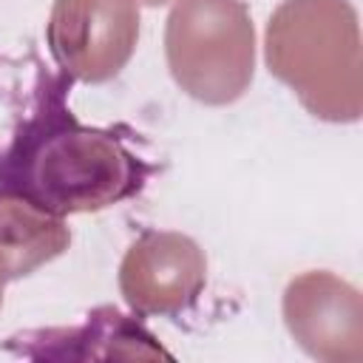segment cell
I'll list each match as a JSON object with an SVG mask.
<instances>
[{
    "instance_id": "obj_1",
    "label": "cell",
    "mask_w": 363,
    "mask_h": 363,
    "mask_svg": "<svg viewBox=\"0 0 363 363\" xmlns=\"http://www.w3.org/2000/svg\"><path fill=\"white\" fill-rule=\"evenodd\" d=\"M71 82L37 57H0V190L62 218L119 204L156 173L119 130L71 113Z\"/></svg>"
},
{
    "instance_id": "obj_2",
    "label": "cell",
    "mask_w": 363,
    "mask_h": 363,
    "mask_svg": "<svg viewBox=\"0 0 363 363\" xmlns=\"http://www.w3.org/2000/svg\"><path fill=\"white\" fill-rule=\"evenodd\" d=\"M164 57L187 96L204 105L235 102L255 71L250 9L241 0H179L167 14Z\"/></svg>"
},
{
    "instance_id": "obj_3",
    "label": "cell",
    "mask_w": 363,
    "mask_h": 363,
    "mask_svg": "<svg viewBox=\"0 0 363 363\" xmlns=\"http://www.w3.org/2000/svg\"><path fill=\"white\" fill-rule=\"evenodd\" d=\"M354 11L343 0H286L267 26V62L269 71L284 79L301 102L323 119H349L340 105L343 54H357V37L343 43V34L354 31Z\"/></svg>"
},
{
    "instance_id": "obj_4",
    "label": "cell",
    "mask_w": 363,
    "mask_h": 363,
    "mask_svg": "<svg viewBox=\"0 0 363 363\" xmlns=\"http://www.w3.org/2000/svg\"><path fill=\"white\" fill-rule=\"evenodd\" d=\"M45 40L62 74L108 82L136 51L139 6L136 0H54Z\"/></svg>"
},
{
    "instance_id": "obj_5",
    "label": "cell",
    "mask_w": 363,
    "mask_h": 363,
    "mask_svg": "<svg viewBox=\"0 0 363 363\" xmlns=\"http://www.w3.org/2000/svg\"><path fill=\"white\" fill-rule=\"evenodd\" d=\"M207 261L201 247L182 233H145L119 267V289L139 315H176L204 289Z\"/></svg>"
},
{
    "instance_id": "obj_6",
    "label": "cell",
    "mask_w": 363,
    "mask_h": 363,
    "mask_svg": "<svg viewBox=\"0 0 363 363\" xmlns=\"http://www.w3.org/2000/svg\"><path fill=\"white\" fill-rule=\"evenodd\" d=\"M71 233L62 216H54L23 196L0 190V278L17 281L62 255Z\"/></svg>"
},
{
    "instance_id": "obj_7",
    "label": "cell",
    "mask_w": 363,
    "mask_h": 363,
    "mask_svg": "<svg viewBox=\"0 0 363 363\" xmlns=\"http://www.w3.org/2000/svg\"><path fill=\"white\" fill-rule=\"evenodd\" d=\"M139 3H145V6H164V3H170V0H139Z\"/></svg>"
},
{
    "instance_id": "obj_8",
    "label": "cell",
    "mask_w": 363,
    "mask_h": 363,
    "mask_svg": "<svg viewBox=\"0 0 363 363\" xmlns=\"http://www.w3.org/2000/svg\"><path fill=\"white\" fill-rule=\"evenodd\" d=\"M0 303H3V278H0Z\"/></svg>"
}]
</instances>
